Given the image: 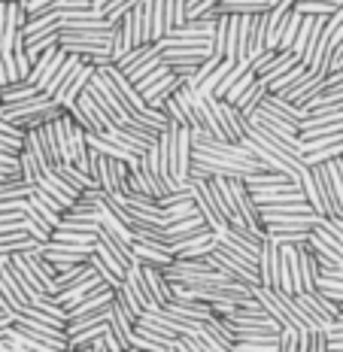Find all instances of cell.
Segmentation results:
<instances>
[{"label":"cell","mask_w":343,"mask_h":352,"mask_svg":"<svg viewBox=\"0 0 343 352\" xmlns=\"http://www.w3.org/2000/svg\"><path fill=\"white\" fill-rule=\"evenodd\" d=\"M252 295L261 300V307H265L283 328H298L301 334L313 331V325L307 322V316L301 313V307H298V300L291 295H283L280 289H267V285H252Z\"/></svg>","instance_id":"6da1fadb"},{"label":"cell","mask_w":343,"mask_h":352,"mask_svg":"<svg viewBox=\"0 0 343 352\" xmlns=\"http://www.w3.org/2000/svg\"><path fill=\"white\" fill-rule=\"evenodd\" d=\"M207 261H210V267L213 270H219V274L231 276V280H237L243 285H261L258 264H252V261L240 258V255H234V252H228L222 243H216V249L207 255Z\"/></svg>","instance_id":"7a4b0ae2"},{"label":"cell","mask_w":343,"mask_h":352,"mask_svg":"<svg viewBox=\"0 0 343 352\" xmlns=\"http://www.w3.org/2000/svg\"><path fill=\"white\" fill-rule=\"evenodd\" d=\"M295 300H298V307H301V313L307 316V322L313 325V331H325L328 325L340 322V304H334L322 289L301 292V295H295Z\"/></svg>","instance_id":"3957f363"},{"label":"cell","mask_w":343,"mask_h":352,"mask_svg":"<svg viewBox=\"0 0 343 352\" xmlns=\"http://www.w3.org/2000/svg\"><path fill=\"white\" fill-rule=\"evenodd\" d=\"M16 328L21 334L34 337V340L46 343V346H52L58 352H67L70 349V334L67 328H58V325H49V322H36V319H19Z\"/></svg>","instance_id":"277c9868"},{"label":"cell","mask_w":343,"mask_h":352,"mask_svg":"<svg viewBox=\"0 0 343 352\" xmlns=\"http://www.w3.org/2000/svg\"><path fill=\"white\" fill-rule=\"evenodd\" d=\"M100 73H104V76L109 79V82H113L115 94H119V98L125 100V107L131 109V116H134V119H140V116L146 113V109H149V104H146V100H143V94L137 91V85L131 82V79L125 76V73H122L119 67H115V64H109V67H104Z\"/></svg>","instance_id":"5b68a950"},{"label":"cell","mask_w":343,"mask_h":352,"mask_svg":"<svg viewBox=\"0 0 343 352\" xmlns=\"http://www.w3.org/2000/svg\"><path fill=\"white\" fill-rule=\"evenodd\" d=\"M188 186H192V201H195V207H198V212L203 216V222L210 225V231H216V234L228 231V219L219 212V207L213 204V197H210L207 179H188Z\"/></svg>","instance_id":"8992f818"},{"label":"cell","mask_w":343,"mask_h":352,"mask_svg":"<svg viewBox=\"0 0 343 352\" xmlns=\"http://www.w3.org/2000/svg\"><path fill=\"white\" fill-rule=\"evenodd\" d=\"M40 252L46 255V258L58 267V274H61V270L73 267V264H89L94 246H70V243H55L52 240V243H43Z\"/></svg>","instance_id":"52a82bcc"},{"label":"cell","mask_w":343,"mask_h":352,"mask_svg":"<svg viewBox=\"0 0 343 352\" xmlns=\"http://www.w3.org/2000/svg\"><path fill=\"white\" fill-rule=\"evenodd\" d=\"M164 310L170 313V316H177L182 322H192V325H198V328L216 316L210 304H203V300H198V298H186V295H177Z\"/></svg>","instance_id":"ba28073f"},{"label":"cell","mask_w":343,"mask_h":352,"mask_svg":"<svg viewBox=\"0 0 343 352\" xmlns=\"http://www.w3.org/2000/svg\"><path fill=\"white\" fill-rule=\"evenodd\" d=\"M64 61H67V52H64L61 46H58V49H49V52H43V55L34 61V70H31V76H27L25 82H31V85L40 88V91H46V85L52 82V76H55L58 70H61Z\"/></svg>","instance_id":"9c48e42d"},{"label":"cell","mask_w":343,"mask_h":352,"mask_svg":"<svg viewBox=\"0 0 343 352\" xmlns=\"http://www.w3.org/2000/svg\"><path fill=\"white\" fill-rule=\"evenodd\" d=\"M36 192H43L46 197H52V201H55L64 212H67V210L73 207V204L79 201V197H82V192H79V188H73L70 182H64L55 170H49L46 176H43L40 186H36Z\"/></svg>","instance_id":"30bf717a"},{"label":"cell","mask_w":343,"mask_h":352,"mask_svg":"<svg viewBox=\"0 0 343 352\" xmlns=\"http://www.w3.org/2000/svg\"><path fill=\"white\" fill-rule=\"evenodd\" d=\"M258 274H261V285L276 289L280 283V243L267 234L265 243H261V255H258Z\"/></svg>","instance_id":"8fae6325"},{"label":"cell","mask_w":343,"mask_h":352,"mask_svg":"<svg viewBox=\"0 0 343 352\" xmlns=\"http://www.w3.org/2000/svg\"><path fill=\"white\" fill-rule=\"evenodd\" d=\"M280 0H219L216 16H261L271 12Z\"/></svg>","instance_id":"7c38bea8"},{"label":"cell","mask_w":343,"mask_h":352,"mask_svg":"<svg viewBox=\"0 0 343 352\" xmlns=\"http://www.w3.org/2000/svg\"><path fill=\"white\" fill-rule=\"evenodd\" d=\"M94 73H98V67H91V64H82V67L76 70V76H73L70 82H67V85L61 88V91L55 94V104H58V107H64V109L73 107V104H76V100H79V94H82L85 88H89V82H91V76H94Z\"/></svg>","instance_id":"4fadbf2b"},{"label":"cell","mask_w":343,"mask_h":352,"mask_svg":"<svg viewBox=\"0 0 343 352\" xmlns=\"http://www.w3.org/2000/svg\"><path fill=\"white\" fill-rule=\"evenodd\" d=\"M316 216L313 207L307 201L304 204H276V207H261V219L265 225H274V222H298V219H310Z\"/></svg>","instance_id":"5bb4252c"},{"label":"cell","mask_w":343,"mask_h":352,"mask_svg":"<svg viewBox=\"0 0 343 352\" xmlns=\"http://www.w3.org/2000/svg\"><path fill=\"white\" fill-rule=\"evenodd\" d=\"M325 79H328V76H322V73H313V70H310L307 76H304V79H301V82H298L295 88H289V91H283V98L291 100V104H295V107H304L310 98H316V94L325 88Z\"/></svg>","instance_id":"9a60e30c"},{"label":"cell","mask_w":343,"mask_h":352,"mask_svg":"<svg viewBox=\"0 0 343 352\" xmlns=\"http://www.w3.org/2000/svg\"><path fill=\"white\" fill-rule=\"evenodd\" d=\"M140 267H143V264H140ZM143 276H146V283H149V292H152V298H155L158 307H167L173 298H177V289H173V283L167 280L164 270L143 267Z\"/></svg>","instance_id":"2e32d148"},{"label":"cell","mask_w":343,"mask_h":352,"mask_svg":"<svg viewBox=\"0 0 343 352\" xmlns=\"http://www.w3.org/2000/svg\"><path fill=\"white\" fill-rule=\"evenodd\" d=\"M134 255H137V264H143V267H158V270H167L177 261L173 249L149 246V243H134Z\"/></svg>","instance_id":"e0dca14e"},{"label":"cell","mask_w":343,"mask_h":352,"mask_svg":"<svg viewBox=\"0 0 343 352\" xmlns=\"http://www.w3.org/2000/svg\"><path fill=\"white\" fill-rule=\"evenodd\" d=\"M319 280H322V264L316 261L313 249L301 246V292H319Z\"/></svg>","instance_id":"ac0fdd59"},{"label":"cell","mask_w":343,"mask_h":352,"mask_svg":"<svg viewBox=\"0 0 343 352\" xmlns=\"http://www.w3.org/2000/svg\"><path fill=\"white\" fill-rule=\"evenodd\" d=\"M261 107L271 109V113H276V116H283V119L295 122L298 128H301V122L307 119V109H304V107H295L291 100L283 98V94H267V98L261 100Z\"/></svg>","instance_id":"d6986e66"},{"label":"cell","mask_w":343,"mask_h":352,"mask_svg":"<svg viewBox=\"0 0 343 352\" xmlns=\"http://www.w3.org/2000/svg\"><path fill=\"white\" fill-rule=\"evenodd\" d=\"M307 246L313 249V255H316V261L322 264V270H343V252H338V249H331V246H328L322 237H319L316 231L310 234Z\"/></svg>","instance_id":"ffe728a7"},{"label":"cell","mask_w":343,"mask_h":352,"mask_svg":"<svg viewBox=\"0 0 343 352\" xmlns=\"http://www.w3.org/2000/svg\"><path fill=\"white\" fill-rule=\"evenodd\" d=\"M109 328H113V334L122 340V346L131 349V337H134V319H131V313L119 304V300H113V310H109Z\"/></svg>","instance_id":"44dd1931"},{"label":"cell","mask_w":343,"mask_h":352,"mask_svg":"<svg viewBox=\"0 0 343 352\" xmlns=\"http://www.w3.org/2000/svg\"><path fill=\"white\" fill-rule=\"evenodd\" d=\"M125 283H128V289L134 292V298L140 300V304L146 307V310H162V307L155 304V298H152L149 283H146V276H143V267H140V264H134V267H128Z\"/></svg>","instance_id":"7402d4cb"},{"label":"cell","mask_w":343,"mask_h":352,"mask_svg":"<svg viewBox=\"0 0 343 352\" xmlns=\"http://www.w3.org/2000/svg\"><path fill=\"white\" fill-rule=\"evenodd\" d=\"M301 188H304V197H307V204L313 207L316 216H331V212H328V204H325L322 188H319V179H316V173H313L310 167L301 173Z\"/></svg>","instance_id":"603a6c76"},{"label":"cell","mask_w":343,"mask_h":352,"mask_svg":"<svg viewBox=\"0 0 343 352\" xmlns=\"http://www.w3.org/2000/svg\"><path fill=\"white\" fill-rule=\"evenodd\" d=\"M298 64H301V58H298L295 52H280V49H276L274 61H271L265 70L258 73V79H261V82H267V85H271L274 79H280L283 73H289L291 67H298Z\"/></svg>","instance_id":"cb8c5ba5"},{"label":"cell","mask_w":343,"mask_h":352,"mask_svg":"<svg viewBox=\"0 0 343 352\" xmlns=\"http://www.w3.org/2000/svg\"><path fill=\"white\" fill-rule=\"evenodd\" d=\"M82 64H85V58H79V55H70V52H67V61H64V64H61V70H58V73H55V76H52V82H49V85H46V94H49V98H52V100H55V94H58V91H61V88H64V85H67V82H70V79H73V76H76V70H79V67H82Z\"/></svg>","instance_id":"d4e9b609"},{"label":"cell","mask_w":343,"mask_h":352,"mask_svg":"<svg viewBox=\"0 0 343 352\" xmlns=\"http://www.w3.org/2000/svg\"><path fill=\"white\" fill-rule=\"evenodd\" d=\"M113 31H61L58 46H61V43H94V46H109L113 49Z\"/></svg>","instance_id":"484cf974"},{"label":"cell","mask_w":343,"mask_h":352,"mask_svg":"<svg viewBox=\"0 0 343 352\" xmlns=\"http://www.w3.org/2000/svg\"><path fill=\"white\" fill-rule=\"evenodd\" d=\"M36 94H46V91H40V88L31 85V82H10V85L0 88V100H3V107L31 100V98H36Z\"/></svg>","instance_id":"4316f807"},{"label":"cell","mask_w":343,"mask_h":352,"mask_svg":"<svg viewBox=\"0 0 343 352\" xmlns=\"http://www.w3.org/2000/svg\"><path fill=\"white\" fill-rule=\"evenodd\" d=\"M55 173L61 176L64 182H70L73 188H79V192H91V188H98V182H94L85 170H79L76 164H55Z\"/></svg>","instance_id":"83f0119b"},{"label":"cell","mask_w":343,"mask_h":352,"mask_svg":"<svg viewBox=\"0 0 343 352\" xmlns=\"http://www.w3.org/2000/svg\"><path fill=\"white\" fill-rule=\"evenodd\" d=\"M267 94H271V91H267V82H261V79H255V82L250 85V91H246L243 94V98H240L237 100V109H240V113H243L246 116V119H250V116L255 113V109H258L261 107V100H265L267 98Z\"/></svg>","instance_id":"f1b7e54d"},{"label":"cell","mask_w":343,"mask_h":352,"mask_svg":"<svg viewBox=\"0 0 343 352\" xmlns=\"http://www.w3.org/2000/svg\"><path fill=\"white\" fill-rule=\"evenodd\" d=\"M155 55H162V46L158 43H146V46H137V49H131V52L122 58L115 67H119L122 73H128V70H134L137 64H143V61H149V58H155Z\"/></svg>","instance_id":"f546056e"},{"label":"cell","mask_w":343,"mask_h":352,"mask_svg":"<svg viewBox=\"0 0 343 352\" xmlns=\"http://www.w3.org/2000/svg\"><path fill=\"white\" fill-rule=\"evenodd\" d=\"M107 328H109V322H100V325H89V328H82V331H76L70 337V349H91L94 343L104 337Z\"/></svg>","instance_id":"4dcf8cb0"},{"label":"cell","mask_w":343,"mask_h":352,"mask_svg":"<svg viewBox=\"0 0 343 352\" xmlns=\"http://www.w3.org/2000/svg\"><path fill=\"white\" fill-rule=\"evenodd\" d=\"M170 34L167 25V0H152V43H162Z\"/></svg>","instance_id":"1f68e13d"},{"label":"cell","mask_w":343,"mask_h":352,"mask_svg":"<svg viewBox=\"0 0 343 352\" xmlns=\"http://www.w3.org/2000/svg\"><path fill=\"white\" fill-rule=\"evenodd\" d=\"M307 73H310L307 64H298V67H291L289 73H283L280 79H274V82L267 85V91H271V94H283V91H289V88H295L304 76H307Z\"/></svg>","instance_id":"d6a6232c"},{"label":"cell","mask_w":343,"mask_h":352,"mask_svg":"<svg viewBox=\"0 0 343 352\" xmlns=\"http://www.w3.org/2000/svg\"><path fill=\"white\" fill-rule=\"evenodd\" d=\"M107 207H98V204H89V201H76L73 207L64 212V219H76V222H100Z\"/></svg>","instance_id":"836d02e7"},{"label":"cell","mask_w":343,"mask_h":352,"mask_svg":"<svg viewBox=\"0 0 343 352\" xmlns=\"http://www.w3.org/2000/svg\"><path fill=\"white\" fill-rule=\"evenodd\" d=\"M301 21H304V16L298 10H291L289 12V19H286V25H283V34H280V52H291V46H295V36H298V31H301Z\"/></svg>","instance_id":"e575fe53"},{"label":"cell","mask_w":343,"mask_h":352,"mask_svg":"<svg viewBox=\"0 0 343 352\" xmlns=\"http://www.w3.org/2000/svg\"><path fill=\"white\" fill-rule=\"evenodd\" d=\"M89 274H91V264H73V267L61 270V274L55 276V295L64 289H70V285H76L79 280H85Z\"/></svg>","instance_id":"d590c367"},{"label":"cell","mask_w":343,"mask_h":352,"mask_svg":"<svg viewBox=\"0 0 343 352\" xmlns=\"http://www.w3.org/2000/svg\"><path fill=\"white\" fill-rule=\"evenodd\" d=\"M89 264H91V270H94V274H98L100 276V280H104L107 285H109V289H113V292H119L122 289V285H125V280H122V276L119 274H115V270L113 267H109V264L104 261V258H100V255L98 252H91V258H89Z\"/></svg>","instance_id":"8d00e7d4"},{"label":"cell","mask_w":343,"mask_h":352,"mask_svg":"<svg viewBox=\"0 0 343 352\" xmlns=\"http://www.w3.org/2000/svg\"><path fill=\"white\" fill-rule=\"evenodd\" d=\"M19 161H21V179L27 182V186H40V179H43V164L34 158V152H27V149H21V155H19Z\"/></svg>","instance_id":"74e56055"},{"label":"cell","mask_w":343,"mask_h":352,"mask_svg":"<svg viewBox=\"0 0 343 352\" xmlns=\"http://www.w3.org/2000/svg\"><path fill=\"white\" fill-rule=\"evenodd\" d=\"M55 243H70V246H98V234H82V231H70V228H58L52 234Z\"/></svg>","instance_id":"f35d334b"},{"label":"cell","mask_w":343,"mask_h":352,"mask_svg":"<svg viewBox=\"0 0 343 352\" xmlns=\"http://www.w3.org/2000/svg\"><path fill=\"white\" fill-rule=\"evenodd\" d=\"M115 300H119V304H122V307H125V310L131 313V319H134V322H137V319H140V316H143V313H146V307H143V304H140V300H137V298H134V292H131V289H128V283H125V285H122V289H119V292H115Z\"/></svg>","instance_id":"ab89813d"},{"label":"cell","mask_w":343,"mask_h":352,"mask_svg":"<svg viewBox=\"0 0 343 352\" xmlns=\"http://www.w3.org/2000/svg\"><path fill=\"white\" fill-rule=\"evenodd\" d=\"M334 158H343V143L328 146V149H319V152H310V155H304V164L316 167V164H328V161H334Z\"/></svg>","instance_id":"60d3db41"},{"label":"cell","mask_w":343,"mask_h":352,"mask_svg":"<svg viewBox=\"0 0 343 352\" xmlns=\"http://www.w3.org/2000/svg\"><path fill=\"white\" fill-rule=\"evenodd\" d=\"M167 225H173V222H182V219H195V216H201L198 207H195V201H186V204H177V207H167Z\"/></svg>","instance_id":"b9f144b4"},{"label":"cell","mask_w":343,"mask_h":352,"mask_svg":"<svg viewBox=\"0 0 343 352\" xmlns=\"http://www.w3.org/2000/svg\"><path fill=\"white\" fill-rule=\"evenodd\" d=\"M255 79H258V73H255V70L250 67V70H246V73H243V76H240V82H237V85H234V88H231V91H228V98H225V100H228V104H237V100H240V98H243V94H246V91H250V85L255 82Z\"/></svg>","instance_id":"7bdbcfd3"},{"label":"cell","mask_w":343,"mask_h":352,"mask_svg":"<svg viewBox=\"0 0 343 352\" xmlns=\"http://www.w3.org/2000/svg\"><path fill=\"white\" fill-rule=\"evenodd\" d=\"M338 143H343V134H328V137H313V140H301L304 155H310V152H319V149H328V146H338Z\"/></svg>","instance_id":"ee69618b"},{"label":"cell","mask_w":343,"mask_h":352,"mask_svg":"<svg viewBox=\"0 0 343 352\" xmlns=\"http://www.w3.org/2000/svg\"><path fill=\"white\" fill-rule=\"evenodd\" d=\"M280 352H301V331H298V328H283Z\"/></svg>","instance_id":"f6af8a7d"},{"label":"cell","mask_w":343,"mask_h":352,"mask_svg":"<svg viewBox=\"0 0 343 352\" xmlns=\"http://www.w3.org/2000/svg\"><path fill=\"white\" fill-rule=\"evenodd\" d=\"M310 352H331V340L325 331H313L310 337Z\"/></svg>","instance_id":"bcb514c9"},{"label":"cell","mask_w":343,"mask_h":352,"mask_svg":"<svg viewBox=\"0 0 343 352\" xmlns=\"http://www.w3.org/2000/svg\"><path fill=\"white\" fill-rule=\"evenodd\" d=\"M55 3L58 0H25V10H27V16H40V12L52 10Z\"/></svg>","instance_id":"7dc6e473"},{"label":"cell","mask_w":343,"mask_h":352,"mask_svg":"<svg viewBox=\"0 0 343 352\" xmlns=\"http://www.w3.org/2000/svg\"><path fill=\"white\" fill-rule=\"evenodd\" d=\"M104 349L107 352H128V346H122V340L113 334V328H107L104 331Z\"/></svg>","instance_id":"c3c4849f"},{"label":"cell","mask_w":343,"mask_h":352,"mask_svg":"<svg viewBox=\"0 0 343 352\" xmlns=\"http://www.w3.org/2000/svg\"><path fill=\"white\" fill-rule=\"evenodd\" d=\"M167 352H195V349L188 346V343H186V340H182V337H179V340L173 343V346H167Z\"/></svg>","instance_id":"681fc988"},{"label":"cell","mask_w":343,"mask_h":352,"mask_svg":"<svg viewBox=\"0 0 343 352\" xmlns=\"http://www.w3.org/2000/svg\"><path fill=\"white\" fill-rule=\"evenodd\" d=\"M0 352H21V349H19V346H12L10 340H3V343H0Z\"/></svg>","instance_id":"f907efd6"},{"label":"cell","mask_w":343,"mask_h":352,"mask_svg":"<svg viewBox=\"0 0 343 352\" xmlns=\"http://www.w3.org/2000/svg\"><path fill=\"white\" fill-rule=\"evenodd\" d=\"M0 3H25V0H0Z\"/></svg>","instance_id":"816d5d0a"},{"label":"cell","mask_w":343,"mask_h":352,"mask_svg":"<svg viewBox=\"0 0 343 352\" xmlns=\"http://www.w3.org/2000/svg\"><path fill=\"white\" fill-rule=\"evenodd\" d=\"M128 352H146V349H134V346H131V349H128Z\"/></svg>","instance_id":"f5cc1de1"},{"label":"cell","mask_w":343,"mask_h":352,"mask_svg":"<svg viewBox=\"0 0 343 352\" xmlns=\"http://www.w3.org/2000/svg\"><path fill=\"white\" fill-rule=\"evenodd\" d=\"M340 322H343V307H340Z\"/></svg>","instance_id":"db71d44e"},{"label":"cell","mask_w":343,"mask_h":352,"mask_svg":"<svg viewBox=\"0 0 343 352\" xmlns=\"http://www.w3.org/2000/svg\"><path fill=\"white\" fill-rule=\"evenodd\" d=\"M67 352H70V349H67Z\"/></svg>","instance_id":"11a10c76"}]
</instances>
